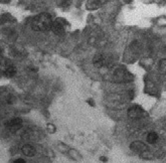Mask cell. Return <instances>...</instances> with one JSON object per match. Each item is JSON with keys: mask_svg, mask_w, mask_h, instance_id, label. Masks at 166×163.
I'll use <instances>...</instances> for the list:
<instances>
[{"mask_svg": "<svg viewBox=\"0 0 166 163\" xmlns=\"http://www.w3.org/2000/svg\"><path fill=\"white\" fill-rule=\"evenodd\" d=\"M51 25H53V19L47 13L39 14L34 17L31 22V28L35 31H46L51 29Z\"/></svg>", "mask_w": 166, "mask_h": 163, "instance_id": "obj_1", "label": "cell"}, {"mask_svg": "<svg viewBox=\"0 0 166 163\" xmlns=\"http://www.w3.org/2000/svg\"><path fill=\"white\" fill-rule=\"evenodd\" d=\"M130 147L134 152H137V153H139L141 155H143L144 153H146V152L149 151L146 145H145L144 143H142V142H139V141L133 142V143L130 145Z\"/></svg>", "mask_w": 166, "mask_h": 163, "instance_id": "obj_2", "label": "cell"}, {"mask_svg": "<svg viewBox=\"0 0 166 163\" xmlns=\"http://www.w3.org/2000/svg\"><path fill=\"white\" fill-rule=\"evenodd\" d=\"M93 62H94V65L96 68H102L104 65H107L108 58H107L106 55H104V54H97V55H95Z\"/></svg>", "mask_w": 166, "mask_h": 163, "instance_id": "obj_3", "label": "cell"}, {"mask_svg": "<svg viewBox=\"0 0 166 163\" xmlns=\"http://www.w3.org/2000/svg\"><path fill=\"white\" fill-rule=\"evenodd\" d=\"M51 29L55 33L58 34V35H61L65 32V24L61 21V20H57V21H53V25H51Z\"/></svg>", "mask_w": 166, "mask_h": 163, "instance_id": "obj_4", "label": "cell"}, {"mask_svg": "<svg viewBox=\"0 0 166 163\" xmlns=\"http://www.w3.org/2000/svg\"><path fill=\"white\" fill-rule=\"evenodd\" d=\"M21 126H22V120L19 119V118H14V119H11L7 122V127L11 131L18 130Z\"/></svg>", "mask_w": 166, "mask_h": 163, "instance_id": "obj_5", "label": "cell"}, {"mask_svg": "<svg viewBox=\"0 0 166 163\" xmlns=\"http://www.w3.org/2000/svg\"><path fill=\"white\" fill-rule=\"evenodd\" d=\"M144 114L143 110L141 108H138V107H133L131 108L129 111H128V115H129L131 118H138L140 116H142Z\"/></svg>", "mask_w": 166, "mask_h": 163, "instance_id": "obj_6", "label": "cell"}, {"mask_svg": "<svg viewBox=\"0 0 166 163\" xmlns=\"http://www.w3.org/2000/svg\"><path fill=\"white\" fill-rule=\"evenodd\" d=\"M21 150H22V153L25 156H28V157H31V156L35 154V149H34V147L28 144L24 145Z\"/></svg>", "mask_w": 166, "mask_h": 163, "instance_id": "obj_7", "label": "cell"}, {"mask_svg": "<svg viewBox=\"0 0 166 163\" xmlns=\"http://www.w3.org/2000/svg\"><path fill=\"white\" fill-rule=\"evenodd\" d=\"M146 140H147L148 143H150V144L156 143L157 140H158V135H157V133H155V132L148 133L147 137H146Z\"/></svg>", "mask_w": 166, "mask_h": 163, "instance_id": "obj_8", "label": "cell"}, {"mask_svg": "<svg viewBox=\"0 0 166 163\" xmlns=\"http://www.w3.org/2000/svg\"><path fill=\"white\" fill-rule=\"evenodd\" d=\"M15 72H16V70L13 65H7L4 70V74L6 77H13V76L15 75Z\"/></svg>", "mask_w": 166, "mask_h": 163, "instance_id": "obj_9", "label": "cell"}, {"mask_svg": "<svg viewBox=\"0 0 166 163\" xmlns=\"http://www.w3.org/2000/svg\"><path fill=\"white\" fill-rule=\"evenodd\" d=\"M13 163H25V161L23 160V159L21 158H19V159H16V160L13 162Z\"/></svg>", "mask_w": 166, "mask_h": 163, "instance_id": "obj_10", "label": "cell"}]
</instances>
